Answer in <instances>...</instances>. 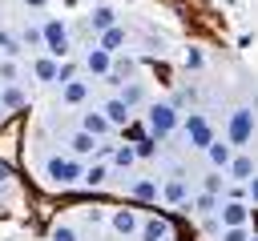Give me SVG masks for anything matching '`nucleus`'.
<instances>
[{"label":"nucleus","instance_id":"f257e3e1","mask_svg":"<svg viewBox=\"0 0 258 241\" xmlns=\"http://www.w3.org/2000/svg\"><path fill=\"white\" fill-rule=\"evenodd\" d=\"M250 137H254V108H250V104H238V108L230 112L226 145H230V149H242V145H250Z\"/></svg>","mask_w":258,"mask_h":241},{"label":"nucleus","instance_id":"f03ea898","mask_svg":"<svg viewBox=\"0 0 258 241\" xmlns=\"http://www.w3.org/2000/svg\"><path fill=\"white\" fill-rule=\"evenodd\" d=\"M40 48H48L52 60L69 56V28H64V20H44L40 24Z\"/></svg>","mask_w":258,"mask_h":241},{"label":"nucleus","instance_id":"7ed1b4c3","mask_svg":"<svg viewBox=\"0 0 258 241\" xmlns=\"http://www.w3.org/2000/svg\"><path fill=\"white\" fill-rule=\"evenodd\" d=\"M145 129L153 133V141H165V137L177 129V108H173V104H149V112H145Z\"/></svg>","mask_w":258,"mask_h":241},{"label":"nucleus","instance_id":"20e7f679","mask_svg":"<svg viewBox=\"0 0 258 241\" xmlns=\"http://www.w3.org/2000/svg\"><path fill=\"white\" fill-rule=\"evenodd\" d=\"M81 161L77 157H48V181L52 185H77L81 181Z\"/></svg>","mask_w":258,"mask_h":241},{"label":"nucleus","instance_id":"39448f33","mask_svg":"<svg viewBox=\"0 0 258 241\" xmlns=\"http://www.w3.org/2000/svg\"><path fill=\"white\" fill-rule=\"evenodd\" d=\"M185 137H189L194 149H206V145L214 141V129H210V120H206L202 112H189V120H185Z\"/></svg>","mask_w":258,"mask_h":241},{"label":"nucleus","instance_id":"423d86ee","mask_svg":"<svg viewBox=\"0 0 258 241\" xmlns=\"http://www.w3.org/2000/svg\"><path fill=\"white\" fill-rule=\"evenodd\" d=\"M218 221H222V229H238V225L250 221V205H246V201H226V205L218 209Z\"/></svg>","mask_w":258,"mask_h":241},{"label":"nucleus","instance_id":"0eeeda50","mask_svg":"<svg viewBox=\"0 0 258 241\" xmlns=\"http://www.w3.org/2000/svg\"><path fill=\"white\" fill-rule=\"evenodd\" d=\"M226 173H230V181L234 185H250L254 181V157H230V165H226Z\"/></svg>","mask_w":258,"mask_h":241},{"label":"nucleus","instance_id":"6e6552de","mask_svg":"<svg viewBox=\"0 0 258 241\" xmlns=\"http://www.w3.org/2000/svg\"><path fill=\"white\" fill-rule=\"evenodd\" d=\"M101 40H97V48H105L109 56L117 52V48H125V40H129V32L121 28V24H113V28H105V32H97Z\"/></svg>","mask_w":258,"mask_h":241},{"label":"nucleus","instance_id":"1a4fd4ad","mask_svg":"<svg viewBox=\"0 0 258 241\" xmlns=\"http://www.w3.org/2000/svg\"><path fill=\"white\" fill-rule=\"evenodd\" d=\"M137 233H141V241H165L169 237V221L165 217H149V221L137 225Z\"/></svg>","mask_w":258,"mask_h":241},{"label":"nucleus","instance_id":"9d476101","mask_svg":"<svg viewBox=\"0 0 258 241\" xmlns=\"http://www.w3.org/2000/svg\"><path fill=\"white\" fill-rule=\"evenodd\" d=\"M101 116H105L109 125H129V116H133V108H129L125 100H117V96H113V100H105V108H101Z\"/></svg>","mask_w":258,"mask_h":241},{"label":"nucleus","instance_id":"9b49d317","mask_svg":"<svg viewBox=\"0 0 258 241\" xmlns=\"http://www.w3.org/2000/svg\"><path fill=\"white\" fill-rule=\"evenodd\" d=\"M113 24H117V12H113L109 4H97V8L89 12V28H93V32H105V28H113Z\"/></svg>","mask_w":258,"mask_h":241},{"label":"nucleus","instance_id":"f8f14e48","mask_svg":"<svg viewBox=\"0 0 258 241\" xmlns=\"http://www.w3.org/2000/svg\"><path fill=\"white\" fill-rule=\"evenodd\" d=\"M109 64H113V56H109L105 48H89V52H85V68H89V72L109 76Z\"/></svg>","mask_w":258,"mask_h":241},{"label":"nucleus","instance_id":"ddd939ff","mask_svg":"<svg viewBox=\"0 0 258 241\" xmlns=\"http://www.w3.org/2000/svg\"><path fill=\"white\" fill-rule=\"evenodd\" d=\"M60 100H64V104H85V100H89V80H69V84H60Z\"/></svg>","mask_w":258,"mask_h":241},{"label":"nucleus","instance_id":"4468645a","mask_svg":"<svg viewBox=\"0 0 258 241\" xmlns=\"http://www.w3.org/2000/svg\"><path fill=\"white\" fill-rule=\"evenodd\" d=\"M206 157H210V165H214V169H222V173H226V165H230V157H234V153H230V145L210 141V145H206Z\"/></svg>","mask_w":258,"mask_h":241},{"label":"nucleus","instance_id":"2eb2a0df","mask_svg":"<svg viewBox=\"0 0 258 241\" xmlns=\"http://www.w3.org/2000/svg\"><path fill=\"white\" fill-rule=\"evenodd\" d=\"M137 225H141V221H137V213H133V209H117V213H113V229H117L121 237L137 233Z\"/></svg>","mask_w":258,"mask_h":241},{"label":"nucleus","instance_id":"dca6fc26","mask_svg":"<svg viewBox=\"0 0 258 241\" xmlns=\"http://www.w3.org/2000/svg\"><path fill=\"white\" fill-rule=\"evenodd\" d=\"M81 129H85L89 137H97V141H101V137H105V133H109L113 125H109V120H105L101 112H85V120H81Z\"/></svg>","mask_w":258,"mask_h":241},{"label":"nucleus","instance_id":"f3484780","mask_svg":"<svg viewBox=\"0 0 258 241\" xmlns=\"http://www.w3.org/2000/svg\"><path fill=\"white\" fill-rule=\"evenodd\" d=\"M69 145H73V157H89V153H97V145H101V141H97V137H89V133L81 129V133H73V141H69Z\"/></svg>","mask_w":258,"mask_h":241},{"label":"nucleus","instance_id":"a211bd4d","mask_svg":"<svg viewBox=\"0 0 258 241\" xmlns=\"http://www.w3.org/2000/svg\"><path fill=\"white\" fill-rule=\"evenodd\" d=\"M157 197H165L169 205H181V201H185V181H181V177H173V181H165V185L157 189Z\"/></svg>","mask_w":258,"mask_h":241},{"label":"nucleus","instance_id":"6ab92c4d","mask_svg":"<svg viewBox=\"0 0 258 241\" xmlns=\"http://www.w3.org/2000/svg\"><path fill=\"white\" fill-rule=\"evenodd\" d=\"M117 100H125L129 108H133V104H141V100H145V84H141V80H129V84L121 88V96H117Z\"/></svg>","mask_w":258,"mask_h":241},{"label":"nucleus","instance_id":"aec40b11","mask_svg":"<svg viewBox=\"0 0 258 241\" xmlns=\"http://www.w3.org/2000/svg\"><path fill=\"white\" fill-rule=\"evenodd\" d=\"M129 193H133V201H157V181H149V177L145 181H133Z\"/></svg>","mask_w":258,"mask_h":241},{"label":"nucleus","instance_id":"412c9836","mask_svg":"<svg viewBox=\"0 0 258 241\" xmlns=\"http://www.w3.org/2000/svg\"><path fill=\"white\" fill-rule=\"evenodd\" d=\"M32 72H36L40 80H56V60H52V56H40V60L32 64Z\"/></svg>","mask_w":258,"mask_h":241},{"label":"nucleus","instance_id":"4be33fe9","mask_svg":"<svg viewBox=\"0 0 258 241\" xmlns=\"http://www.w3.org/2000/svg\"><path fill=\"white\" fill-rule=\"evenodd\" d=\"M0 56H8V60L20 56V40H16L12 32H0Z\"/></svg>","mask_w":258,"mask_h":241},{"label":"nucleus","instance_id":"5701e85b","mask_svg":"<svg viewBox=\"0 0 258 241\" xmlns=\"http://www.w3.org/2000/svg\"><path fill=\"white\" fill-rule=\"evenodd\" d=\"M0 104H8V108H20V104H24V92H20V88H12V84H8V88H4V92H0Z\"/></svg>","mask_w":258,"mask_h":241},{"label":"nucleus","instance_id":"b1692460","mask_svg":"<svg viewBox=\"0 0 258 241\" xmlns=\"http://www.w3.org/2000/svg\"><path fill=\"white\" fill-rule=\"evenodd\" d=\"M113 161L125 169V165H133L137 161V153H133V145H121V149H113Z\"/></svg>","mask_w":258,"mask_h":241},{"label":"nucleus","instance_id":"393cba45","mask_svg":"<svg viewBox=\"0 0 258 241\" xmlns=\"http://www.w3.org/2000/svg\"><path fill=\"white\" fill-rule=\"evenodd\" d=\"M69 80H77V64H56V84H69Z\"/></svg>","mask_w":258,"mask_h":241},{"label":"nucleus","instance_id":"a878e982","mask_svg":"<svg viewBox=\"0 0 258 241\" xmlns=\"http://www.w3.org/2000/svg\"><path fill=\"white\" fill-rule=\"evenodd\" d=\"M133 145H137V149H133L137 157H153V153H157V141H153V137H141V141H133Z\"/></svg>","mask_w":258,"mask_h":241},{"label":"nucleus","instance_id":"bb28decb","mask_svg":"<svg viewBox=\"0 0 258 241\" xmlns=\"http://www.w3.org/2000/svg\"><path fill=\"white\" fill-rule=\"evenodd\" d=\"M81 181H89V185H101V181H105V165H89V169L81 173Z\"/></svg>","mask_w":258,"mask_h":241},{"label":"nucleus","instance_id":"cd10ccee","mask_svg":"<svg viewBox=\"0 0 258 241\" xmlns=\"http://www.w3.org/2000/svg\"><path fill=\"white\" fill-rule=\"evenodd\" d=\"M194 209H198V213H214V209H218V197H214V193H202V197L194 201Z\"/></svg>","mask_w":258,"mask_h":241},{"label":"nucleus","instance_id":"c85d7f7f","mask_svg":"<svg viewBox=\"0 0 258 241\" xmlns=\"http://www.w3.org/2000/svg\"><path fill=\"white\" fill-rule=\"evenodd\" d=\"M48 241H77V229H73V225H56V229L48 233Z\"/></svg>","mask_w":258,"mask_h":241},{"label":"nucleus","instance_id":"c756f323","mask_svg":"<svg viewBox=\"0 0 258 241\" xmlns=\"http://www.w3.org/2000/svg\"><path fill=\"white\" fill-rule=\"evenodd\" d=\"M222 241H250V229L238 225V229H222Z\"/></svg>","mask_w":258,"mask_h":241},{"label":"nucleus","instance_id":"7c9ffc66","mask_svg":"<svg viewBox=\"0 0 258 241\" xmlns=\"http://www.w3.org/2000/svg\"><path fill=\"white\" fill-rule=\"evenodd\" d=\"M20 40H24V44H36V48H40V28H36V24H28Z\"/></svg>","mask_w":258,"mask_h":241},{"label":"nucleus","instance_id":"2f4dec72","mask_svg":"<svg viewBox=\"0 0 258 241\" xmlns=\"http://www.w3.org/2000/svg\"><path fill=\"white\" fill-rule=\"evenodd\" d=\"M206 193H214V197L222 193V177H218V169H214V173L206 177Z\"/></svg>","mask_w":258,"mask_h":241},{"label":"nucleus","instance_id":"473e14b6","mask_svg":"<svg viewBox=\"0 0 258 241\" xmlns=\"http://www.w3.org/2000/svg\"><path fill=\"white\" fill-rule=\"evenodd\" d=\"M185 68H202V52L198 48H185Z\"/></svg>","mask_w":258,"mask_h":241},{"label":"nucleus","instance_id":"72a5a7b5","mask_svg":"<svg viewBox=\"0 0 258 241\" xmlns=\"http://www.w3.org/2000/svg\"><path fill=\"white\" fill-rule=\"evenodd\" d=\"M0 80H16V64H12V60L0 64Z\"/></svg>","mask_w":258,"mask_h":241},{"label":"nucleus","instance_id":"f704fd0d","mask_svg":"<svg viewBox=\"0 0 258 241\" xmlns=\"http://www.w3.org/2000/svg\"><path fill=\"white\" fill-rule=\"evenodd\" d=\"M4 181H8V165L0 161V185H4Z\"/></svg>","mask_w":258,"mask_h":241},{"label":"nucleus","instance_id":"c9c22d12","mask_svg":"<svg viewBox=\"0 0 258 241\" xmlns=\"http://www.w3.org/2000/svg\"><path fill=\"white\" fill-rule=\"evenodd\" d=\"M24 4H28V8H44L48 0H24Z\"/></svg>","mask_w":258,"mask_h":241}]
</instances>
